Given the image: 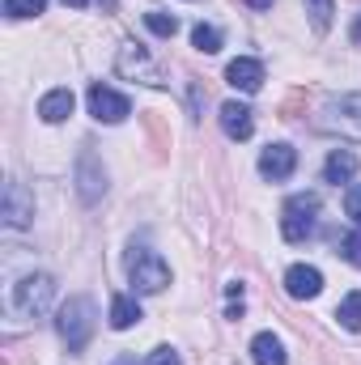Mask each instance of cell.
I'll use <instances>...</instances> for the list:
<instances>
[{
	"label": "cell",
	"mask_w": 361,
	"mask_h": 365,
	"mask_svg": "<svg viewBox=\"0 0 361 365\" xmlns=\"http://www.w3.org/2000/svg\"><path fill=\"white\" fill-rule=\"evenodd\" d=\"M340 255H345L349 264H357V268H361V230H357V234H345V238H340Z\"/></svg>",
	"instance_id": "cell-25"
},
{
	"label": "cell",
	"mask_w": 361,
	"mask_h": 365,
	"mask_svg": "<svg viewBox=\"0 0 361 365\" xmlns=\"http://www.w3.org/2000/svg\"><path fill=\"white\" fill-rule=\"evenodd\" d=\"M191 47H195V51H204V56H217V51H221V30L200 21V26L191 30Z\"/></svg>",
	"instance_id": "cell-19"
},
{
	"label": "cell",
	"mask_w": 361,
	"mask_h": 365,
	"mask_svg": "<svg viewBox=\"0 0 361 365\" xmlns=\"http://www.w3.org/2000/svg\"><path fill=\"white\" fill-rule=\"evenodd\" d=\"M43 9H47V0H4V13L9 17H34Z\"/></svg>",
	"instance_id": "cell-24"
},
{
	"label": "cell",
	"mask_w": 361,
	"mask_h": 365,
	"mask_svg": "<svg viewBox=\"0 0 361 365\" xmlns=\"http://www.w3.org/2000/svg\"><path fill=\"white\" fill-rule=\"evenodd\" d=\"M145 128H149V136H153V145H158V158H166V149H171V132H166L162 115H158V110H145Z\"/></svg>",
	"instance_id": "cell-21"
},
{
	"label": "cell",
	"mask_w": 361,
	"mask_h": 365,
	"mask_svg": "<svg viewBox=\"0 0 361 365\" xmlns=\"http://www.w3.org/2000/svg\"><path fill=\"white\" fill-rule=\"evenodd\" d=\"M336 319H340L345 331H361V289L357 293H349V297L336 306Z\"/></svg>",
	"instance_id": "cell-18"
},
{
	"label": "cell",
	"mask_w": 361,
	"mask_h": 365,
	"mask_svg": "<svg viewBox=\"0 0 361 365\" xmlns=\"http://www.w3.org/2000/svg\"><path fill=\"white\" fill-rule=\"evenodd\" d=\"M353 43H361V17L353 21Z\"/></svg>",
	"instance_id": "cell-31"
},
{
	"label": "cell",
	"mask_w": 361,
	"mask_h": 365,
	"mask_svg": "<svg viewBox=\"0 0 361 365\" xmlns=\"http://www.w3.org/2000/svg\"><path fill=\"white\" fill-rule=\"evenodd\" d=\"M225 293H230V302H243V284L234 280V284H225Z\"/></svg>",
	"instance_id": "cell-30"
},
{
	"label": "cell",
	"mask_w": 361,
	"mask_h": 365,
	"mask_svg": "<svg viewBox=\"0 0 361 365\" xmlns=\"http://www.w3.org/2000/svg\"><path fill=\"white\" fill-rule=\"evenodd\" d=\"M285 289H289V297L310 302V297L323 293V276H319V268H310V264H293V268L285 272Z\"/></svg>",
	"instance_id": "cell-11"
},
{
	"label": "cell",
	"mask_w": 361,
	"mask_h": 365,
	"mask_svg": "<svg viewBox=\"0 0 361 365\" xmlns=\"http://www.w3.org/2000/svg\"><path fill=\"white\" fill-rule=\"evenodd\" d=\"M90 115L98 123H123V119L132 115V102H128L123 93H115L111 86L93 81L90 86Z\"/></svg>",
	"instance_id": "cell-7"
},
{
	"label": "cell",
	"mask_w": 361,
	"mask_h": 365,
	"mask_svg": "<svg viewBox=\"0 0 361 365\" xmlns=\"http://www.w3.org/2000/svg\"><path fill=\"white\" fill-rule=\"evenodd\" d=\"M298 170V153H293V145H268L264 153H260V175L272 182L289 179Z\"/></svg>",
	"instance_id": "cell-10"
},
{
	"label": "cell",
	"mask_w": 361,
	"mask_h": 365,
	"mask_svg": "<svg viewBox=\"0 0 361 365\" xmlns=\"http://www.w3.org/2000/svg\"><path fill=\"white\" fill-rule=\"evenodd\" d=\"M225 81H230L234 90H243V93H255L260 86H264V64L251 60V56H238V60L225 68Z\"/></svg>",
	"instance_id": "cell-12"
},
{
	"label": "cell",
	"mask_w": 361,
	"mask_h": 365,
	"mask_svg": "<svg viewBox=\"0 0 361 365\" xmlns=\"http://www.w3.org/2000/svg\"><path fill=\"white\" fill-rule=\"evenodd\" d=\"M98 4H102V9H106V13H115V0H98Z\"/></svg>",
	"instance_id": "cell-33"
},
{
	"label": "cell",
	"mask_w": 361,
	"mask_h": 365,
	"mask_svg": "<svg viewBox=\"0 0 361 365\" xmlns=\"http://www.w3.org/2000/svg\"><path fill=\"white\" fill-rule=\"evenodd\" d=\"M56 327H60L68 353H81V349L90 344V336H93V302L90 297H68V302L60 306Z\"/></svg>",
	"instance_id": "cell-3"
},
{
	"label": "cell",
	"mask_w": 361,
	"mask_h": 365,
	"mask_svg": "<svg viewBox=\"0 0 361 365\" xmlns=\"http://www.w3.org/2000/svg\"><path fill=\"white\" fill-rule=\"evenodd\" d=\"M251 357H255V365H289L285 361L280 336H272V331H260V336L251 340Z\"/></svg>",
	"instance_id": "cell-15"
},
{
	"label": "cell",
	"mask_w": 361,
	"mask_h": 365,
	"mask_svg": "<svg viewBox=\"0 0 361 365\" xmlns=\"http://www.w3.org/2000/svg\"><path fill=\"white\" fill-rule=\"evenodd\" d=\"M221 128H225L230 140H251V132H255L251 106H243V102H225V106H221Z\"/></svg>",
	"instance_id": "cell-13"
},
{
	"label": "cell",
	"mask_w": 361,
	"mask_h": 365,
	"mask_svg": "<svg viewBox=\"0 0 361 365\" xmlns=\"http://www.w3.org/2000/svg\"><path fill=\"white\" fill-rule=\"evenodd\" d=\"M119 365H128V361H119Z\"/></svg>",
	"instance_id": "cell-34"
},
{
	"label": "cell",
	"mask_w": 361,
	"mask_h": 365,
	"mask_svg": "<svg viewBox=\"0 0 361 365\" xmlns=\"http://www.w3.org/2000/svg\"><path fill=\"white\" fill-rule=\"evenodd\" d=\"M310 106V90H293L285 102H280V119H302Z\"/></svg>",
	"instance_id": "cell-23"
},
{
	"label": "cell",
	"mask_w": 361,
	"mask_h": 365,
	"mask_svg": "<svg viewBox=\"0 0 361 365\" xmlns=\"http://www.w3.org/2000/svg\"><path fill=\"white\" fill-rule=\"evenodd\" d=\"M115 68H119V77H128V81H145V86H153V90L166 86V81H162V68L153 64L149 47H141V43H123L119 56H115Z\"/></svg>",
	"instance_id": "cell-6"
},
{
	"label": "cell",
	"mask_w": 361,
	"mask_h": 365,
	"mask_svg": "<svg viewBox=\"0 0 361 365\" xmlns=\"http://www.w3.org/2000/svg\"><path fill=\"white\" fill-rule=\"evenodd\" d=\"M64 4H68V9H86L90 0H64Z\"/></svg>",
	"instance_id": "cell-32"
},
{
	"label": "cell",
	"mask_w": 361,
	"mask_h": 365,
	"mask_svg": "<svg viewBox=\"0 0 361 365\" xmlns=\"http://www.w3.org/2000/svg\"><path fill=\"white\" fill-rule=\"evenodd\" d=\"M145 314H141V306H136V297H128V293H115L111 297V327L115 331H128L132 323H141Z\"/></svg>",
	"instance_id": "cell-17"
},
{
	"label": "cell",
	"mask_w": 361,
	"mask_h": 365,
	"mask_svg": "<svg viewBox=\"0 0 361 365\" xmlns=\"http://www.w3.org/2000/svg\"><path fill=\"white\" fill-rule=\"evenodd\" d=\"M353 175H357V153H353V149H336V153L327 158V166H323V179L336 182V187L349 182Z\"/></svg>",
	"instance_id": "cell-16"
},
{
	"label": "cell",
	"mask_w": 361,
	"mask_h": 365,
	"mask_svg": "<svg viewBox=\"0 0 361 365\" xmlns=\"http://www.w3.org/2000/svg\"><path fill=\"white\" fill-rule=\"evenodd\" d=\"M51 297H56V280L47 272H30L13 284V310L26 319H43L51 310Z\"/></svg>",
	"instance_id": "cell-4"
},
{
	"label": "cell",
	"mask_w": 361,
	"mask_h": 365,
	"mask_svg": "<svg viewBox=\"0 0 361 365\" xmlns=\"http://www.w3.org/2000/svg\"><path fill=\"white\" fill-rule=\"evenodd\" d=\"M128 280H132L136 293H162L171 284V268H166V259L158 251L132 242L128 247Z\"/></svg>",
	"instance_id": "cell-1"
},
{
	"label": "cell",
	"mask_w": 361,
	"mask_h": 365,
	"mask_svg": "<svg viewBox=\"0 0 361 365\" xmlns=\"http://www.w3.org/2000/svg\"><path fill=\"white\" fill-rule=\"evenodd\" d=\"M319 132H332L340 140H361V93L332 98L319 115Z\"/></svg>",
	"instance_id": "cell-5"
},
{
	"label": "cell",
	"mask_w": 361,
	"mask_h": 365,
	"mask_svg": "<svg viewBox=\"0 0 361 365\" xmlns=\"http://www.w3.org/2000/svg\"><path fill=\"white\" fill-rule=\"evenodd\" d=\"M315 230H319V195L315 191L289 195L285 200V212H280V234L289 242H306Z\"/></svg>",
	"instance_id": "cell-2"
},
{
	"label": "cell",
	"mask_w": 361,
	"mask_h": 365,
	"mask_svg": "<svg viewBox=\"0 0 361 365\" xmlns=\"http://www.w3.org/2000/svg\"><path fill=\"white\" fill-rule=\"evenodd\" d=\"M30 221H34V195L17 179H9V187H4V225L9 230H26Z\"/></svg>",
	"instance_id": "cell-9"
},
{
	"label": "cell",
	"mask_w": 361,
	"mask_h": 365,
	"mask_svg": "<svg viewBox=\"0 0 361 365\" xmlns=\"http://www.w3.org/2000/svg\"><path fill=\"white\" fill-rule=\"evenodd\" d=\"M345 212H349V217L361 225V182H353V187L345 191Z\"/></svg>",
	"instance_id": "cell-26"
},
{
	"label": "cell",
	"mask_w": 361,
	"mask_h": 365,
	"mask_svg": "<svg viewBox=\"0 0 361 365\" xmlns=\"http://www.w3.org/2000/svg\"><path fill=\"white\" fill-rule=\"evenodd\" d=\"M238 4H247V9H255V13H264V9H272V0H238Z\"/></svg>",
	"instance_id": "cell-29"
},
{
	"label": "cell",
	"mask_w": 361,
	"mask_h": 365,
	"mask_svg": "<svg viewBox=\"0 0 361 365\" xmlns=\"http://www.w3.org/2000/svg\"><path fill=\"white\" fill-rule=\"evenodd\" d=\"M306 13H310L315 34H327V26H332V0H306Z\"/></svg>",
	"instance_id": "cell-22"
},
{
	"label": "cell",
	"mask_w": 361,
	"mask_h": 365,
	"mask_svg": "<svg viewBox=\"0 0 361 365\" xmlns=\"http://www.w3.org/2000/svg\"><path fill=\"white\" fill-rule=\"evenodd\" d=\"M73 106H77L73 90H51L39 102V115H43V123H64V119L73 115Z\"/></svg>",
	"instance_id": "cell-14"
},
{
	"label": "cell",
	"mask_w": 361,
	"mask_h": 365,
	"mask_svg": "<svg viewBox=\"0 0 361 365\" xmlns=\"http://www.w3.org/2000/svg\"><path fill=\"white\" fill-rule=\"evenodd\" d=\"M145 26H149L158 38H175V30H179V21H175L171 13H162V9H149V13H145Z\"/></svg>",
	"instance_id": "cell-20"
},
{
	"label": "cell",
	"mask_w": 361,
	"mask_h": 365,
	"mask_svg": "<svg viewBox=\"0 0 361 365\" xmlns=\"http://www.w3.org/2000/svg\"><path fill=\"white\" fill-rule=\"evenodd\" d=\"M204 102H208L204 81H191V119H200V115H204Z\"/></svg>",
	"instance_id": "cell-27"
},
{
	"label": "cell",
	"mask_w": 361,
	"mask_h": 365,
	"mask_svg": "<svg viewBox=\"0 0 361 365\" xmlns=\"http://www.w3.org/2000/svg\"><path fill=\"white\" fill-rule=\"evenodd\" d=\"M106 191V170H102V158L93 149H81L77 153V195L86 204H98Z\"/></svg>",
	"instance_id": "cell-8"
},
{
	"label": "cell",
	"mask_w": 361,
	"mask_h": 365,
	"mask_svg": "<svg viewBox=\"0 0 361 365\" xmlns=\"http://www.w3.org/2000/svg\"><path fill=\"white\" fill-rule=\"evenodd\" d=\"M149 365H183V361H179L175 349H153V353H149Z\"/></svg>",
	"instance_id": "cell-28"
}]
</instances>
